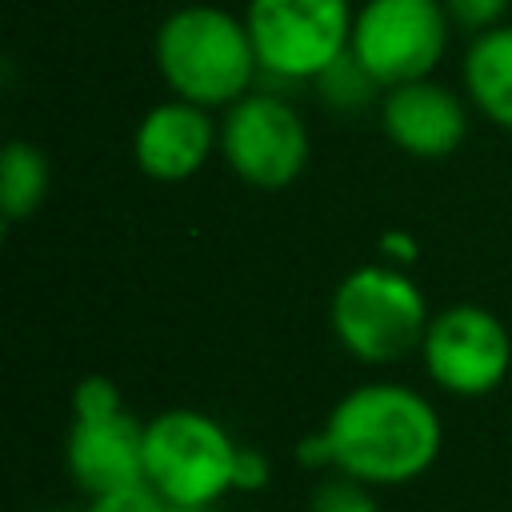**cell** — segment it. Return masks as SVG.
I'll use <instances>...</instances> for the list:
<instances>
[{
	"mask_svg": "<svg viewBox=\"0 0 512 512\" xmlns=\"http://www.w3.org/2000/svg\"><path fill=\"white\" fill-rule=\"evenodd\" d=\"M308 512H384V508H380V500H376V488L332 472L328 480H320V484L312 488Z\"/></svg>",
	"mask_w": 512,
	"mask_h": 512,
	"instance_id": "9a60e30c",
	"label": "cell"
},
{
	"mask_svg": "<svg viewBox=\"0 0 512 512\" xmlns=\"http://www.w3.org/2000/svg\"><path fill=\"white\" fill-rule=\"evenodd\" d=\"M432 308L420 284L396 264H360L352 268L328 300V324L336 344L372 368L400 364L420 352Z\"/></svg>",
	"mask_w": 512,
	"mask_h": 512,
	"instance_id": "3957f363",
	"label": "cell"
},
{
	"mask_svg": "<svg viewBox=\"0 0 512 512\" xmlns=\"http://www.w3.org/2000/svg\"><path fill=\"white\" fill-rule=\"evenodd\" d=\"M332 472L368 488H400L420 480L444 448L436 404L400 380H368L348 388L320 424Z\"/></svg>",
	"mask_w": 512,
	"mask_h": 512,
	"instance_id": "6da1fadb",
	"label": "cell"
},
{
	"mask_svg": "<svg viewBox=\"0 0 512 512\" xmlns=\"http://www.w3.org/2000/svg\"><path fill=\"white\" fill-rule=\"evenodd\" d=\"M268 480H272V460L260 452V448H248V444H240V456H236V492H260V488H268Z\"/></svg>",
	"mask_w": 512,
	"mask_h": 512,
	"instance_id": "d6986e66",
	"label": "cell"
},
{
	"mask_svg": "<svg viewBox=\"0 0 512 512\" xmlns=\"http://www.w3.org/2000/svg\"><path fill=\"white\" fill-rule=\"evenodd\" d=\"M296 460H300V468H308V472H320V468H328V472H332L328 440H324V432H320V428H316V432H308V436H300V444H296Z\"/></svg>",
	"mask_w": 512,
	"mask_h": 512,
	"instance_id": "44dd1931",
	"label": "cell"
},
{
	"mask_svg": "<svg viewBox=\"0 0 512 512\" xmlns=\"http://www.w3.org/2000/svg\"><path fill=\"white\" fill-rule=\"evenodd\" d=\"M352 0H248L244 24L260 72L312 84L352 44Z\"/></svg>",
	"mask_w": 512,
	"mask_h": 512,
	"instance_id": "5b68a950",
	"label": "cell"
},
{
	"mask_svg": "<svg viewBox=\"0 0 512 512\" xmlns=\"http://www.w3.org/2000/svg\"><path fill=\"white\" fill-rule=\"evenodd\" d=\"M452 20L444 0H360L348 52L380 88L424 80L448 52Z\"/></svg>",
	"mask_w": 512,
	"mask_h": 512,
	"instance_id": "8992f818",
	"label": "cell"
},
{
	"mask_svg": "<svg viewBox=\"0 0 512 512\" xmlns=\"http://www.w3.org/2000/svg\"><path fill=\"white\" fill-rule=\"evenodd\" d=\"M152 56L172 96L212 112L244 100L260 72L244 16L220 4L172 8L156 28Z\"/></svg>",
	"mask_w": 512,
	"mask_h": 512,
	"instance_id": "7a4b0ae2",
	"label": "cell"
},
{
	"mask_svg": "<svg viewBox=\"0 0 512 512\" xmlns=\"http://www.w3.org/2000/svg\"><path fill=\"white\" fill-rule=\"evenodd\" d=\"M380 128L404 156L444 160L468 136V108L448 84L424 76L380 92Z\"/></svg>",
	"mask_w": 512,
	"mask_h": 512,
	"instance_id": "30bf717a",
	"label": "cell"
},
{
	"mask_svg": "<svg viewBox=\"0 0 512 512\" xmlns=\"http://www.w3.org/2000/svg\"><path fill=\"white\" fill-rule=\"evenodd\" d=\"M220 148V124L212 108L188 104L180 96L152 104L132 132V160L156 184H180L196 176Z\"/></svg>",
	"mask_w": 512,
	"mask_h": 512,
	"instance_id": "9c48e42d",
	"label": "cell"
},
{
	"mask_svg": "<svg viewBox=\"0 0 512 512\" xmlns=\"http://www.w3.org/2000/svg\"><path fill=\"white\" fill-rule=\"evenodd\" d=\"M120 412H128V408H124V396H120L112 376L88 372L72 388V420H108V416H120Z\"/></svg>",
	"mask_w": 512,
	"mask_h": 512,
	"instance_id": "2e32d148",
	"label": "cell"
},
{
	"mask_svg": "<svg viewBox=\"0 0 512 512\" xmlns=\"http://www.w3.org/2000/svg\"><path fill=\"white\" fill-rule=\"evenodd\" d=\"M240 444L232 432L196 408H164L144 420V480L176 512H212L236 492Z\"/></svg>",
	"mask_w": 512,
	"mask_h": 512,
	"instance_id": "277c9868",
	"label": "cell"
},
{
	"mask_svg": "<svg viewBox=\"0 0 512 512\" xmlns=\"http://www.w3.org/2000/svg\"><path fill=\"white\" fill-rule=\"evenodd\" d=\"M444 8H448L452 28H464L472 36H480V32L508 20L512 0H444Z\"/></svg>",
	"mask_w": 512,
	"mask_h": 512,
	"instance_id": "ac0fdd59",
	"label": "cell"
},
{
	"mask_svg": "<svg viewBox=\"0 0 512 512\" xmlns=\"http://www.w3.org/2000/svg\"><path fill=\"white\" fill-rule=\"evenodd\" d=\"M376 248H380V260H384V264H396V268H408V264L420 256V240H416L408 228H388V232L376 240Z\"/></svg>",
	"mask_w": 512,
	"mask_h": 512,
	"instance_id": "ffe728a7",
	"label": "cell"
},
{
	"mask_svg": "<svg viewBox=\"0 0 512 512\" xmlns=\"http://www.w3.org/2000/svg\"><path fill=\"white\" fill-rule=\"evenodd\" d=\"M84 512H176L148 480L140 484H128V488H116V492H100V496H88Z\"/></svg>",
	"mask_w": 512,
	"mask_h": 512,
	"instance_id": "e0dca14e",
	"label": "cell"
},
{
	"mask_svg": "<svg viewBox=\"0 0 512 512\" xmlns=\"http://www.w3.org/2000/svg\"><path fill=\"white\" fill-rule=\"evenodd\" d=\"M52 188L48 156L32 140H8L0 152V212L8 224L32 216Z\"/></svg>",
	"mask_w": 512,
	"mask_h": 512,
	"instance_id": "4fadbf2b",
	"label": "cell"
},
{
	"mask_svg": "<svg viewBox=\"0 0 512 512\" xmlns=\"http://www.w3.org/2000/svg\"><path fill=\"white\" fill-rule=\"evenodd\" d=\"M460 76L472 108L488 124L512 132V20L472 36Z\"/></svg>",
	"mask_w": 512,
	"mask_h": 512,
	"instance_id": "7c38bea8",
	"label": "cell"
},
{
	"mask_svg": "<svg viewBox=\"0 0 512 512\" xmlns=\"http://www.w3.org/2000/svg\"><path fill=\"white\" fill-rule=\"evenodd\" d=\"M64 468L88 496L144 480V424L132 412L108 420H72L64 436Z\"/></svg>",
	"mask_w": 512,
	"mask_h": 512,
	"instance_id": "8fae6325",
	"label": "cell"
},
{
	"mask_svg": "<svg viewBox=\"0 0 512 512\" xmlns=\"http://www.w3.org/2000/svg\"><path fill=\"white\" fill-rule=\"evenodd\" d=\"M416 356L440 392L480 400L496 392L512 372V332L492 308L448 304L432 312Z\"/></svg>",
	"mask_w": 512,
	"mask_h": 512,
	"instance_id": "ba28073f",
	"label": "cell"
},
{
	"mask_svg": "<svg viewBox=\"0 0 512 512\" xmlns=\"http://www.w3.org/2000/svg\"><path fill=\"white\" fill-rule=\"evenodd\" d=\"M220 156L256 192H280L308 168L312 136L304 116L272 92H248L220 120Z\"/></svg>",
	"mask_w": 512,
	"mask_h": 512,
	"instance_id": "52a82bcc",
	"label": "cell"
},
{
	"mask_svg": "<svg viewBox=\"0 0 512 512\" xmlns=\"http://www.w3.org/2000/svg\"><path fill=\"white\" fill-rule=\"evenodd\" d=\"M312 84H316V92L324 96V104L336 108V112H360V108L372 104L376 92H384V88L372 80V72H368L352 52H344V56H340L332 68H324Z\"/></svg>",
	"mask_w": 512,
	"mask_h": 512,
	"instance_id": "5bb4252c",
	"label": "cell"
}]
</instances>
